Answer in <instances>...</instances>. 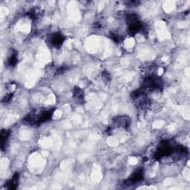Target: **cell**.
Instances as JSON below:
<instances>
[{
  "label": "cell",
  "instance_id": "obj_1",
  "mask_svg": "<svg viewBox=\"0 0 190 190\" xmlns=\"http://www.w3.org/2000/svg\"><path fill=\"white\" fill-rule=\"evenodd\" d=\"M162 85L163 81L161 78L154 75H149L144 78L142 88L145 90V92H147V91H152L156 89H159L161 88Z\"/></svg>",
  "mask_w": 190,
  "mask_h": 190
},
{
  "label": "cell",
  "instance_id": "obj_2",
  "mask_svg": "<svg viewBox=\"0 0 190 190\" xmlns=\"http://www.w3.org/2000/svg\"><path fill=\"white\" fill-rule=\"evenodd\" d=\"M64 40L65 37L63 36V35H62L60 33H55L50 36L48 41L52 46L55 47V48H59L62 45V44L64 42Z\"/></svg>",
  "mask_w": 190,
  "mask_h": 190
},
{
  "label": "cell",
  "instance_id": "obj_3",
  "mask_svg": "<svg viewBox=\"0 0 190 190\" xmlns=\"http://www.w3.org/2000/svg\"><path fill=\"white\" fill-rule=\"evenodd\" d=\"M114 125H117L118 127L127 128L130 125V119L126 116H120L113 120Z\"/></svg>",
  "mask_w": 190,
  "mask_h": 190
},
{
  "label": "cell",
  "instance_id": "obj_4",
  "mask_svg": "<svg viewBox=\"0 0 190 190\" xmlns=\"http://www.w3.org/2000/svg\"><path fill=\"white\" fill-rule=\"evenodd\" d=\"M143 179V172L142 170H137L134 172L126 182L129 183V185H131V184H133L138 183L141 180H142Z\"/></svg>",
  "mask_w": 190,
  "mask_h": 190
},
{
  "label": "cell",
  "instance_id": "obj_5",
  "mask_svg": "<svg viewBox=\"0 0 190 190\" xmlns=\"http://www.w3.org/2000/svg\"><path fill=\"white\" fill-rule=\"evenodd\" d=\"M73 94H74V97L76 99L79 103H84V92L81 88H79L78 87H75L74 91H73Z\"/></svg>",
  "mask_w": 190,
  "mask_h": 190
},
{
  "label": "cell",
  "instance_id": "obj_6",
  "mask_svg": "<svg viewBox=\"0 0 190 190\" xmlns=\"http://www.w3.org/2000/svg\"><path fill=\"white\" fill-rule=\"evenodd\" d=\"M143 25L142 22H138L137 23H134L133 25H129V29H128V31H129V33L130 35H134L139 32L140 31L143 30Z\"/></svg>",
  "mask_w": 190,
  "mask_h": 190
},
{
  "label": "cell",
  "instance_id": "obj_7",
  "mask_svg": "<svg viewBox=\"0 0 190 190\" xmlns=\"http://www.w3.org/2000/svg\"><path fill=\"white\" fill-rule=\"evenodd\" d=\"M19 182V173H15L12 177V178L7 183V188L8 189H15L17 187Z\"/></svg>",
  "mask_w": 190,
  "mask_h": 190
},
{
  "label": "cell",
  "instance_id": "obj_8",
  "mask_svg": "<svg viewBox=\"0 0 190 190\" xmlns=\"http://www.w3.org/2000/svg\"><path fill=\"white\" fill-rule=\"evenodd\" d=\"M126 19V22L129 24V25H133V24L137 23V22H140L138 15L136 14V13H130V14H128Z\"/></svg>",
  "mask_w": 190,
  "mask_h": 190
},
{
  "label": "cell",
  "instance_id": "obj_9",
  "mask_svg": "<svg viewBox=\"0 0 190 190\" xmlns=\"http://www.w3.org/2000/svg\"><path fill=\"white\" fill-rule=\"evenodd\" d=\"M10 135V132L8 130H2L1 132V146L3 148L4 144L6 143L7 140Z\"/></svg>",
  "mask_w": 190,
  "mask_h": 190
},
{
  "label": "cell",
  "instance_id": "obj_10",
  "mask_svg": "<svg viewBox=\"0 0 190 190\" xmlns=\"http://www.w3.org/2000/svg\"><path fill=\"white\" fill-rule=\"evenodd\" d=\"M17 62H18L17 53V52H15V53L12 54L10 55V57L8 58V65H10V66H15L16 65H17Z\"/></svg>",
  "mask_w": 190,
  "mask_h": 190
},
{
  "label": "cell",
  "instance_id": "obj_11",
  "mask_svg": "<svg viewBox=\"0 0 190 190\" xmlns=\"http://www.w3.org/2000/svg\"><path fill=\"white\" fill-rule=\"evenodd\" d=\"M40 11L37 8H33L28 12V15L32 19H36L40 16Z\"/></svg>",
  "mask_w": 190,
  "mask_h": 190
},
{
  "label": "cell",
  "instance_id": "obj_12",
  "mask_svg": "<svg viewBox=\"0 0 190 190\" xmlns=\"http://www.w3.org/2000/svg\"><path fill=\"white\" fill-rule=\"evenodd\" d=\"M110 36H111V38L112 39V40H114L115 42H120L122 41V40H123V37H122L121 35L116 34V33H111V34H110Z\"/></svg>",
  "mask_w": 190,
  "mask_h": 190
},
{
  "label": "cell",
  "instance_id": "obj_13",
  "mask_svg": "<svg viewBox=\"0 0 190 190\" xmlns=\"http://www.w3.org/2000/svg\"><path fill=\"white\" fill-rule=\"evenodd\" d=\"M125 3H126L128 6L135 7L137 6V5L140 4V2H138V1H129V2H126Z\"/></svg>",
  "mask_w": 190,
  "mask_h": 190
},
{
  "label": "cell",
  "instance_id": "obj_14",
  "mask_svg": "<svg viewBox=\"0 0 190 190\" xmlns=\"http://www.w3.org/2000/svg\"><path fill=\"white\" fill-rule=\"evenodd\" d=\"M66 70H67L66 67H65V66L60 67V68H59L56 71V74H63V73H64L65 71H66Z\"/></svg>",
  "mask_w": 190,
  "mask_h": 190
},
{
  "label": "cell",
  "instance_id": "obj_15",
  "mask_svg": "<svg viewBox=\"0 0 190 190\" xmlns=\"http://www.w3.org/2000/svg\"><path fill=\"white\" fill-rule=\"evenodd\" d=\"M12 97H13V94H8V95H6V96L5 97V98H4L3 100H2V101H3V102H5V103H8V102L10 101Z\"/></svg>",
  "mask_w": 190,
  "mask_h": 190
},
{
  "label": "cell",
  "instance_id": "obj_16",
  "mask_svg": "<svg viewBox=\"0 0 190 190\" xmlns=\"http://www.w3.org/2000/svg\"><path fill=\"white\" fill-rule=\"evenodd\" d=\"M103 77L104 79H107V80L108 79H109V80L111 79V76H110V74H109V73H108L106 71H104L103 72Z\"/></svg>",
  "mask_w": 190,
  "mask_h": 190
},
{
  "label": "cell",
  "instance_id": "obj_17",
  "mask_svg": "<svg viewBox=\"0 0 190 190\" xmlns=\"http://www.w3.org/2000/svg\"><path fill=\"white\" fill-rule=\"evenodd\" d=\"M101 26H102V25H101V24L99 23V22H96V23H94V27L96 28V29H99V28H101Z\"/></svg>",
  "mask_w": 190,
  "mask_h": 190
}]
</instances>
